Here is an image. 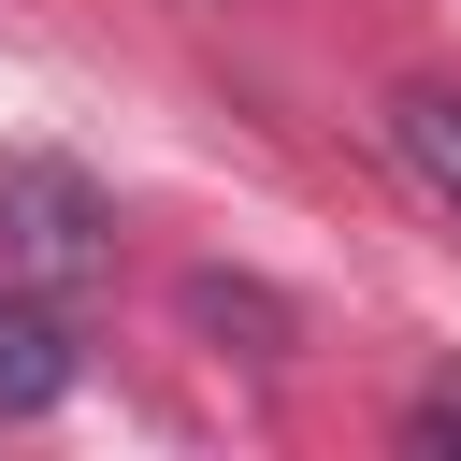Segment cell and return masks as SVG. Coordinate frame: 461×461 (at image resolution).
<instances>
[{
  "label": "cell",
  "mask_w": 461,
  "mask_h": 461,
  "mask_svg": "<svg viewBox=\"0 0 461 461\" xmlns=\"http://www.w3.org/2000/svg\"><path fill=\"white\" fill-rule=\"evenodd\" d=\"M0 259L29 288H72L115 259V202L72 173V158H0Z\"/></svg>",
  "instance_id": "obj_1"
},
{
  "label": "cell",
  "mask_w": 461,
  "mask_h": 461,
  "mask_svg": "<svg viewBox=\"0 0 461 461\" xmlns=\"http://www.w3.org/2000/svg\"><path fill=\"white\" fill-rule=\"evenodd\" d=\"M43 403H72V331L43 288H0V418H43Z\"/></svg>",
  "instance_id": "obj_2"
},
{
  "label": "cell",
  "mask_w": 461,
  "mask_h": 461,
  "mask_svg": "<svg viewBox=\"0 0 461 461\" xmlns=\"http://www.w3.org/2000/svg\"><path fill=\"white\" fill-rule=\"evenodd\" d=\"M389 158L461 216V86H403V101H389Z\"/></svg>",
  "instance_id": "obj_3"
},
{
  "label": "cell",
  "mask_w": 461,
  "mask_h": 461,
  "mask_svg": "<svg viewBox=\"0 0 461 461\" xmlns=\"http://www.w3.org/2000/svg\"><path fill=\"white\" fill-rule=\"evenodd\" d=\"M403 432H418V447H461V375H432V389L403 403Z\"/></svg>",
  "instance_id": "obj_4"
}]
</instances>
